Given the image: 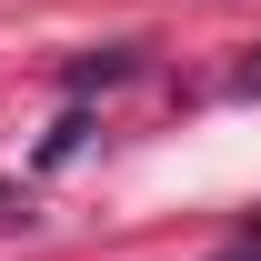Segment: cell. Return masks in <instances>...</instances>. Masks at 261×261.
Masks as SVG:
<instances>
[{"mask_svg":"<svg viewBox=\"0 0 261 261\" xmlns=\"http://www.w3.org/2000/svg\"><path fill=\"white\" fill-rule=\"evenodd\" d=\"M130 70H141V50H100V61H70V91H111Z\"/></svg>","mask_w":261,"mask_h":261,"instance_id":"obj_1","label":"cell"},{"mask_svg":"<svg viewBox=\"0 0 261 261\" xmlns=\"http://www.w3.org/2000/svg\"><path fill=\"white\" fill-rule=\"evenodd\" d=\"M211 261H261V241H231V251H211Z\"/></svg>","mask_w":261,"mask_h":261,"instance_id":"obj_2","label":"cell"}]
</instances>
